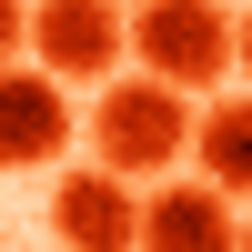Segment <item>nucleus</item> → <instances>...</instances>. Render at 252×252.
<instances>
[{
  "mask_svg": "<svg viewBox=\"0 0 252 252\" xmlns=\"http://www.w3.org/2000/svg\"><path fill=\"white\" fill-rule=\"evenodd\" d=\"M20 51H40V71L71 81H111L121 71V0H40L20 20Z\"/></svg>",
  "mask_w": 252,
  "mask_h": 252,
  "instance_id": "3",
  "label": "nucleus"
},
{
  "mask_svg": "<svg viewBox=\"0 0 252 252\" xmlns=\"http://www.w3.org/2000/svg\"><path fill=\"white\" fill-rule=\"evenodd\" d=\"M20 20H31V10H20V0H0V61H20Z\"/></svg>",
  "mask_w": 252,
  "mask_h": 252,
  "instance_id": "8",
  "label": "nucleus"
},
{
  "mask_svg": "<svg viewBox=\"0 0 252 252\" xmlns=\"http://www.w3.org/2000/svg\"><path fill=\"white\" fill-rule=\"evenodd\" d=\"M182 131H192V91L131 71V81H101V111H91V161L121 182H161L182 161Z\"/></svg>",
  "mask_w": 252,
  "mask_h": 252,
  "instance_id": "2",
  "label": "nucleus"
},
{
  "mask_svg": "<svg viewBox=\"0 0 252 252\" xmlns=\"http://www.w3.org/2000/svg\"><path fill=\"white\" fill-rule=\"evenodd\" d=\"M121 61H141L172 91H222L242 61V20L222 0H141L121 10Z\"/></svg>",
  "mask_w": 252,
  "mask_h": 252,
  "instance_id": "1",
  "label": "nucleus"
},
{
  "mask_svg": "<svg viewBox=\"0 0 252 252\" xmlns=\"http://www.w3.org/2000/svg\"><path fill=\"white\" fill-rule=\"evenodd\" d=\"M182 152H202V182L212 192H252V101H202L192 131H182Z\"/></svg>",
  "mask_w": 252,
  "mask_h": 252,
  "instance_id": "7",
  "label": "nucleus"
},
{
  "mask_svg": "<svg viewBox=\"0 0 252 252\" xmlns=\"http://www.w3.org/2000/svg\"><path fill=\"white\" fill-rule=\"evenodd\" d=\"M71 91H61L51 71H20V61H0V172H51L61 152H71Z\"/></svg>",
  "mask_w": 252,
  "mask_h": 252,
  "instance_id": "4",
  "label": "nucleus"
},
{
  "mask_svg": "<svg viewBox=\"0 0 252 252\" xmlns=\"http://www.w3.org/2000/svg\"><path fill=\"white\" fill-rule=\"evenodd\" d=\"M131 222H141L131 182L101 172V161L51 182V242H61V252H131Z\"/></svg>",
  "mask_w": 252,
  "mask_h": 252,
  "instance_id": "6",
  "label": "nucleus"
},
{
  "mask_svg": "<svg viewBox=\"0 0 252 252\" xmlns=\"http://www.w3.org/2000/svg\"><path fill=\"white\" fill-rule=\"evenodd\" d=\"M131 252H242V222H232V192L212 182H161L131 222Z\"/></svg>",
  "mask_w": 252,
  "mask_h": 252,
  "instance_id": "5",
  "label": "nucleus"
}]
</instances>
